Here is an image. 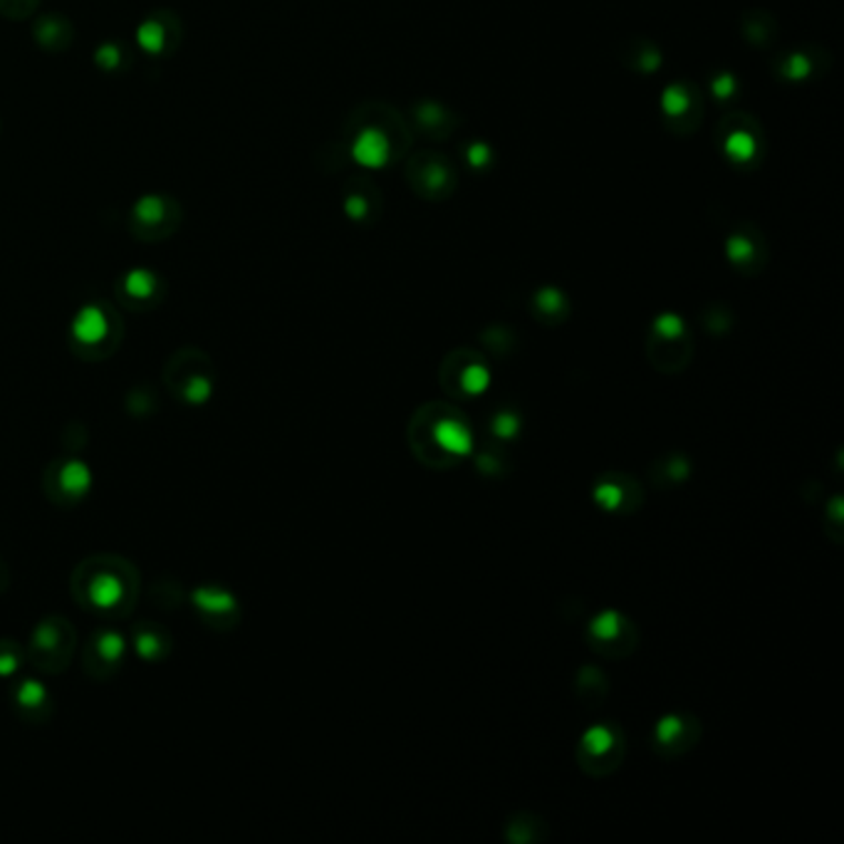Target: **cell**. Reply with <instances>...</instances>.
Here are the masks:
<instances>
[{
	"label": "cell",
	"instance_id": "obj_17",
	"mask_svg": "<svg viewBox=\"0 0 844 844\" xmlns=\"http://www.w3.org/2000/svg\"><path fill=\"white\" fill-rule=\"evenodd\" d=\"M197 604L203 612H231L235 607L231 594H225L221 590H199Z\"/></svg>",
	"mask_w": 844,
	"mask_h": 844
},
{
	"label": "cell",
	"instance_id": "obj_6",
	"mask_svg": "<svg viewBox=\"0 0 844 844\" xmlns=\"http://www.w3.org/2000/svg\"><path fill=\"white\" fill-rule=\"evenodd\" d=\"M827 62L830 58L822 48H815V46L797 48V50L785 52V56H781L773 62V74L781 82L805 84L820 78V74L825 72Z\"/></svg>",
	"mask_w": 844,
	"mask_h": 844
},
{
	"label": "cell",
	"instance_id": "obj_10",
	"mask_svg": "<svg viewBox=\"0 0 844 844\" xmlns=\"http://www.w3.org/2000/svg\"><path fill=\"white\" fill-rule=\"evenodd\" d=\"M88 600L100 610H114L119 602L124 600V577L119 580V575L110 570H100L94 572L92 580L88 582Z\"/></svg>",
	"mask_w": 844,
	"mask_h": 844
},
{
	"label": "cell",
	"instance_id": "obj_16",
	"mask_svg": "<svg viewBox=\"0 0 844 844\" xmlns=\"http://www.w3.org/2000/svg\"><path fill=\"white\" fill-rule=\"evenodd\" d=\"M709 90H711L713 100H716L719 104H726V102H733L735 97L741 94V84H738V80H735V74L719 72L716 78L711 80Z\"/></svg>",
	"mask_w": 844,
	"mask_h": 844
},
{
	"label": "cell",
	"instance_id": "obj_8",
	"mask_svg": "<svg viewBox=\"0 0 844 844\" xmlns=\"http://www.w3.org/2000/svg\"><path fill=\"white\" fill-rule=\"evenodd\" d=\"M411 117H414V124L421 134H426L434 142H443L456 134L459 129V117L439 100H421L414 107H411Z\"/></svg>",
	"mask_w": 844,
	"mask_h": 844
},
{
	"label": "cell",
	"instance_id": "obj_5",
	"mask_svg": "<svg viewBox=\"0 0 844 844\" xmlns=\"http://www.w3.org/2000/svg\"><path fill=\"white\" fill-rule=\"evenodd\" d=\"M726 258L733 268H738L745 275L761 273L767 263V243L761 229L753 223H741L726 238Z\"/></svg>",
	"mask_w": 844,
	"mask_h": 844
},
{
	"label": "cell",
	"instance_id": "obj_19",
	"mask_svg": "<svg viewBox=\"0 0 844 844\" xmlns=\"http://www.w3.org/2000/svg\"><path fill=\"white\" fill-rule=\"evenodd\" d=\"M124 288H127L129 295L147 298V295H151V290H154V278H151L147 270H134L132 275H127Z\"/></svg>",
	"mask_w": 844,
	"mask_h": 844
},
{
	"label": "cell",
	"instance_id": "obj_21",
	"mask_svg": "<svg viewBox=\"0 0 844 844\" xmlns=\"http://www.w3.org/2000/svg\"><path fill=\"white\" fill-rule=\"evenodd\" d=\"M42 701H46V691H42V686L32 684V681H28V684L20 689V703H23V706L36 709Z\"/></svg>",
	"mask_w": 844,
	"mask_h": 844
},
{
	"label": "cell",
	"instance_id": "obj_11",
	"mask_svg": "<svg viewBox=\"0 0 844 844\" xmlns=\"http://www.w3.org/2000/svg\"><path fill=\"white\" fill-rule=\"evenodd\" d=\"M622 62L634 72L652 74L662 68V50L652 40H630L624 42Z\"/></svg>",
	"mask_w": 844,
	"mask_h": 844
},
{
	"label": "cell",
	"instance_id": "obj_15",
	"mask_svg": "<svg viewBox=\"0 0 844 844\" xmlns=\"http://www.w3.org/2000/svg\"><path fill=\"white\" fill-rule=\"evenodd\" d=\"M90 471L84 463L80 461H70L64 463L62 471H60V485H62V493L68 495H82L84 491L90 489Z\"/></svg>",
	"mask_w": 844,
	"mask_h": 844
},
{
	"label": "cell",
	"instance_id": "obj_4",
	"mask_svg": "<svg viewBox=\"0 0 844 844\" xmlns=\"http://www.w3.org/2000/svg\"><path fill=\"white\" fill-rule=\"evenodd\" d=\"M664 127L674 137H691L706 117V97L696 82L676 80L662 92Z\"/></svg>",
	"mask_w": 844,
	"mask_h": 844
},
{
	"label": "cell",
	"instance_id": "obj_18",
	"mask_svg": "<svg viewBox=\"0 0 844 844\" xmlns=\"http://www.w3.org/2000/svg\"><path fill=\"white\" fill-rule=\"evenodd\" d=\"M463 157H466L471 169H479V171L489 169L493 164V149L491 144L481 142V139H475V142L463 147Z\"/></svg>",
	"mask_w": 844,
	"mask_h": 844
},
{
	"label": "cell",
	"instance_id": "obj_14",
	"mask_svg": "<svg viewBox=\"0 0 844 844\" xmlns=\"http://www.w3.org/2000/svg\"><path fill=\"white\" fill-rule=\"evenodd\" d=\"M533 310L537 318H543L545 322H560L567 315V300L555 288H543L533 300Z\"/></svg>",
	"mask_w": 844,
	"mask_h": 844
},
{
	"label": "cell",
	"instance_id": "obj_20",
	"mask_svg": "<svg viewBox=\"0 0 844 844\" xmlns=\"http://www.w3.org/2000/svg\"><path fill=\"white\" fill-rule=\"evenodd\" d=\"M94 646L100 649V654L107 659V662H117V659L124 654V640L114 632L102 634Z\"/></svg>",
	"mask_w": 844,
	"mask_h": 844
},
{
	"label": "cell",
	"instance_id": "obj_12",
	"mask_svg": "<svg viewBox=\"0 0 844 844\" xmlns=\"http://www.w3.org/2000/svg\"><path fill=\"white\" fill-rule=\"evenodd\" d=\"M582 748L587 751V761H584V767H590L594 757L600 755V761L594 763V767H600V771H604L602 755H607V761H610V753H616V755L622 753L620 741H614L612 731H607V729H594V731H590L587 735H584V745H582ZM610 763L614 765V761H610ZM594 767H592V771H594Z\"/></svg>",
	"mask_w": 844,
	"mask_h": 844
},
{
	"label": "cell",
	"instance_id": "obj_7",
	"mask_svg": "<svg viewBox=\"0 0 844 844\" xmlns=\"http://www.w3.org/2000/svg\"><path fill=\"white\" fill-rule=\"evenodd\" d=\"M384 211V197L376 189V183L366 179H352L344 189V213L350 215L354 223L374 225L382 219Z\"/></svg>",
	"mask_w": 844,
	"mask_h": 844
},
{
	"label": "cell",
	"instance_id": "obj_9",
	"mask_svg": "<svg viewBox=\"0 0 844 844\" xmlns=\"http://www.w3.org/2000/svg\"><path fill=\"white\" fill-rule=\"evenodd\" d=\"M741 36L751 48L765 50L775 46L777 36H781V28H777V20L767 13V10L751 8L741 20Z\"/></svg>",
	"mask_w": 844,
	"mask_h": 844
},
{
	"label": "cell",
	"instance_id": "obj_13",
	"mask_svg": "<svg viewBox=\"0 0 844 844\" xmlns=\"http://www.w3.org/2000/svg\"><path fill=\"white\" fill-rule=\"evenodd\" d=\"M74 338H78L82 344H97L107 338V320L104 312L97 308H84L78 320L72 324Z\"/></svg>",
	"mask_w": 844,
	"mask_h": 844
},
{
	"label": "cell",
	"instance_id": "obj_3",
	"mask_svg": "<svg viewBox=\"0 0 844 844\" xmlns=\"http://www.w3.org/2000/svg\"><path fill=\"white\" fill-rule=\"evenodd\" d=\"M716 142L721 147V154L729 159V164L741 169L761 164L765 154L763 127L745 112H735L723 119L716 129Z\"/></svg>",
	"mask_w": 844,
	"mask_h": 844
},
{
	"label": "cell",
	"instance_id": "obj_2",
	"mask_svg": "<svg viewBox=\"0 0 844 844\" xmlns=\"http://www.w3.org/2000/svg\"><path fill=\"white\" fill-rule=\"evenodd\" d=\"M406 183L421 201L443 203L459 189V171L439 151H419L406 161Z\"/></svg>",
	"mask_w": 844,
	"mask_h": 844
},
{
	"label": "cell",
	"instance_id": "obj_1",
	"mask_svg": "<svg viewBox=\"0 0 844 844\" xmlns=\"http://www.w3.org/2000/svg\"><path fill=\"white\" fill-rule=\"evenodd\" d=\"M352 124H360V134L352 142L350 154L364 167H386L402 161L411 147L409 122L394 107L384 102H366L352 114Z\"/></svg>",
	"mask_w": 844,
	"mask_h": 844
}]
</instances>
